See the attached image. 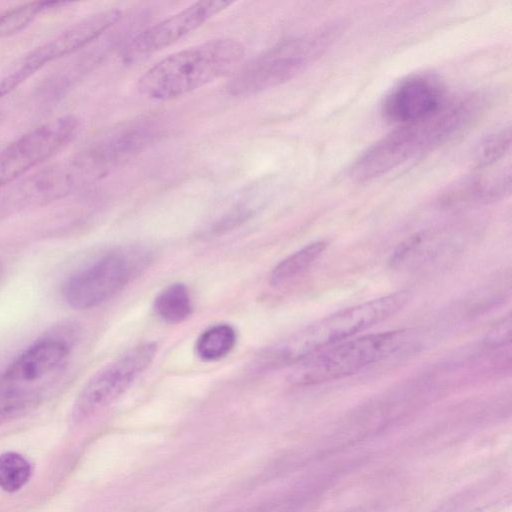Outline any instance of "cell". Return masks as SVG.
<instances>
[{"label":"cell","mask_w":512,"mask_h":512,"mask_svg":"<svg viewBox=\"0 0 512 512\" xmlns=\"http://www.w3.org/2000/svg\"><path fill=\"white\" fill-rule=\"evenodd\" d=\"M236 343V332L227 324H218L205 330L197 339L195 350L204 361H216L225 357Z\"/></svg>","instance_id":"obj_17"},{"label":"cell","mask_w":512,"mask_h":512,"mask_svg":"<svg viewBox=\"0 0 512 512\" xmlns=\"http://www.w3.org/2000/svg\"><path fill=\"white\" fill-rule=\"evenodd\" d=\"M0 271H1V268H0Z\"/></svg>","instance_id":"obj_21"},{"label":"cell","mask_w":512,"mask_h":512,"mask_svg":"<svg viewBox=\"0 0 512 512\" xmlns=\"http://www.w3.org/2000/svg\"><path fill=\"white\" fill-rule=\"evenodd\" d=\"M153 309L167 323L176 324L186 320L192 313L187 287L182 283L169 285L156 296Z\"/></svg>","instance_id":"obj_15"},{"label":"cell","mask_w":512,"mask_h":512,"mask_svg":"<svg viewBox=\"0 0 512 512\" xmlns=\"http://www.w3.org/2000/svg\"><path fill=\"white\" fill-rule=\"evenodd\" d=\"M328 243L316 241L292 253L273 269L270 275V284L280 286L305 272L316 259L324 252Z\"/></svg>","instance_id":"obj_14"},{"label":"cell","mask_w":512,"mask_h":512,"mask_svg":"<svg viewBox=\"0 0 512 512\" xmlns=\"http://www.w3.org/2000/svg\"><path fill=\"white\" fill-rule=\"evenodd\" d=\"M74 337L49 335L25 349L0 377V420L38 405L64 374Z\"/></svg>","instance_id":"obj_4"},{"label":"cell","mask_w":512,"mask_h":512,"mask_svg":"<svg viewBox=\"0 0 512 512\" xmlns=\"http://www.w3.org/2000/svg\"><path fill=\"white\" fill-rule=\"evenodd\" d=\"M79 121L62 116L15 139L0 150V189L51 158L76 135Z\"/></svg>","instance_id":"obj_9"},{"label":"cell","mask_w":512,"mask_h":512,"mask_svg":"<svg viewBox=\"0 0 512 512\" xmlns=\"http://www.w3.org/2000/svg\"><path fill=\"white\" fill-rule=\"evenodd\" d=\"M340 32L339 24H329L278 45L235 71L227 91L253 94L294 78L320 57Z\"/></svg>","instance_id":"obj_5"},{"label":"cell","mask_w":512,"mask_h":512,"mask_svg":"<svg viewBox=\"0 0 512 512\" xmlns=\"http://www.w3.org/2000/svg\"><path fill=\"white\" fill-rule=\"evenodd\" d=\"M511 148L510 128L501 129L481 141L476 150L478 168H488L500 162Z\"/></svg>","instance_id":"obj_19"},{"label":"cell","mask_w":512,"mask_h":512,"mask_svg":"<svg viewBox=\"0 0 512 512\" xmlns=\"http://www.w3.org/2000/svg\"><path fill=\"white\" fill-rule=\"evenodd\" d=\"M409 299L408 291H398L325 316L262 351L255 366L264 371L292 366L391 317Z\"/></svg>","instance_id":"obj_3"},{"label":"cell","mask_w":512,"mask_h":512,"mask_svg":"<svg viewBox=\"0 0 512 512\" xmlns=\"http://www.w3.org/2000/svg\"><path fill=\"white\" fill-rule=\"evenodd\" d=\"M155 343L135 346L98 370L83 386L73 408L76 420H84L117 400L152 363Z\"/></svg>","instance_id":"obj_8"},{"label":"cell","mask_w":512,"mask_h":512,"mask_svg":"<svg viewBox=\"0 0 512 512\" xmlns=\"http://www.w3.org/2000/svg\"><path fill=\"white\" fill-rule=\"evenodd\" d=\"M31 465L22 455L7 452L0 455V488L13 493L20 490L31 476Z\"/></svg>","instance_id":"obj_18"},{"label":"cell","mask_w":512,"mask_h":512,"mask_svg":"<svg viewBox=\"0 0 512 512\" xmlns=\"http://www.w3.org/2000/svg\"><path fill=\"white\" fill-rule=\"evenodd\" d=\"M511 339V317L500 321L487 335L486 342L491 346H502Z\"/></svg>","instance_id":"obj_20"},{"label":"cell","mask_w":512,"mask_h":512,"mask_svg":"<svg viewBox=\"0 0 512 512\" xmlns=\"http://www.w3.org/2000/svg\"><path fill=\"white\" fill-rule=\"evenodd\" d=\"M150 260V252L141 247L109 251L67 278L62 289L63 298L73 309L96 307L119 293L149 265Z\"/></svg>","instance_id":"obj_7"},{"label":"cell","mask_w":512,"mask_h":512,"mask_svg":"<svg viewBox=\"0 0 512 512\" xmlns=\"http://www.w3.org/2000/svg\"><path fill=\"white\" fill-rule=\"evenodd\" d=\"M157 134V125L147 119L125 124L82 151L70 168L78 183L103 176L133 158Z\"/></svg>","instance_id":"obj_10"},{"label":"cell","mask_w":512,"mask_h":512,"mask_svg":"<svg viewBox=\"0 0 512 512\" xmlns=\"http://www.w3.org/2000/svg\"><path fill=\"white\" fill-rule=\"evenodd\" d=\"M233 2L201 0L136 34L125 46L123 59L134 61L150 55L201 27Z\"/></svg>","instance_id":"obj_11"},{"label":"cell","mask_w":512,"mask_h":512,"mask_svg":"<svg viewBox=\"0 0 512 512\" xmlns=\"http://www.w3.org/2000/svg\"><path fill=\"white\" fill-rule=\"evenodd\" d=\"M482 100L474 95L447 100L435 114L403 125L363 152L350 168L353 179L365 182L418 159L452 139L478 116Z\"/></svg>","instance_id":"obj_1"},{"label":"cell","mask_w":512,"mask_h":512,"mask_svg":"<svg viewBox=\"0 0 512 512\" xmlns=\"http://www.w3.org/2000/svg\"><path fill=\"white\" fill-rule=\"evenodd\" d=\"M121 18L122 11L117 8L90 14L31 50L18 64L32 76L46 64L85 48L117 24Z\"/></svg>","instance_id":"obj_12"},{"label":"cell","mask_w":512,"mask_h":512,"mask_svg":"<svg viewBox=\"0 0 512 512\" xmlns=\"http://www.w3.org/2000/svg\"><path fill=\"white\" fill-rule=\"evenodd\" d=\"M245 56L242 43L211 39L177 51L146 70L137 90L154 101H168L234 73Z\"/></svg>","instance_id":"obj_2"},{"label":"cell","mask_w":512,"mask_h":512,"mask_svg":"<svg viewBox=\"0 0 512 512\" xmlns=\"http://www.w3.org/2000/svg\"><path fill=\"white\" fill-rule=\"evenodd\" d=\"M68 2L30 1L0 13V38L15 35L28 27L41 13Z\"/></svg>","instance_id":"obj_16"},{"label":"cell","mask_w":512,"mask_h":512,"mask_svg":"<svg viewBox=\"0 0 512 512\" xmlns=\"http://www.w3.org/2000/svg\"><path fill=\"white\" fill-rule=\"evenodd\" d=\"M447 99L442 84L430 75L410 76L385 96L382 111L391 122L412 123L435 114Z\"/></svg>","instance_id":"obj_13"},{"label":"cell","mask_w":512,"mask_h":512,"mask_svg":"<svg viewBox=\"0 0 512 512\" xmlns=\"http://www.w3.org/2000/svg\"><path fill=\"white\" fill-rule=\"evenodd\" d=\"M406 338L405 330H395L340 342L293 364L288 380L308 386L350 376L392 355Z\"/></svg>","instance_id":"obj_6"}]
</instances>
